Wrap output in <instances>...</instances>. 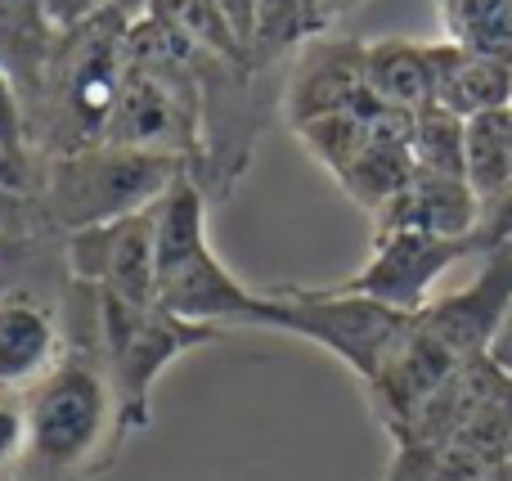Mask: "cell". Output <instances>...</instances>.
Returning a JSON list of instances; mask_svg holds the SVG:
<instances>
[{"label": "cell", "instance_id": "6da1fadb", "mask_svg": "<svg viewBox=\"0 0 512 481\" xmlns=\"http://www.w3.org/2000/svg\"><path fill=\"white\" fill-rule=\"evenodd\" d=\"M153 302L189 324H256L270 329V293L248 288L207 239V194L194 176L176 180L158 203Z\"/></svg>", "mask_w": 512, "mask_h": 481}, {"label": "cell", "instance_id": "7a4b0ae2", "mask_svg": "<svg viewBox=\"0 0 512 481\" xmlns=\"http://www.w3.org/2000/svg\"><path fill=\"white\" fill-rule=\"evenodd\" d=\"M122 414L99 356H63L27 396L32 481H86L122 446Z\"/></svg>", "mask_w": 512, "mask_h": 481}, {"label": "cell", "instance_id": "3957f363", "mask_svg": "<svg viewBox=\"0 0 512 481\" xmlns=\"http://www.w3.org/2000/svg\"><path fill=\"white\" fill-rule=\"evenodd\" d=\"M126 77V23L117 14H95L90 23L72 27L59 36L50 68H45L41 90L27 104V135L32 149L59 153L99 144L113 99Z\"/></svg>", "mask_w": 512, "mask_h": 481}, {"label": "cell", "instance_id": "277c9868", "mask_svg": "<svg viewBox=\"0 0 512 481\" xmlns=\"http://www.w3.org/2000/svg\"><path fill=\"white\" fill-rule=\"evenodd\" d=\"M194 176L185 158L144 149H117V144H86L50 158L41 171V194L36 207L50 216L59 230H90L122 216L149 212L171 194L176 180Z\"/></svg>", "mask_w": 512, "mask_h": 481}, {"label": "cell", "instance_id": "5b68a950", "mask_svg": "<svg viewBox=\"0 0 512 481\" xmlns=\"http://www.w3.org/2000/svg\"><path fill=\"white\" fill-rule=\"evenodd\" d=\"M95 324H99V365L117 396L122 432H144L153 423V387L180 356L221 342L225 329L189 324L167 315L158 302H126L113 293H95Z\"/></svg>", "mask_w": 512, "mask_h": 481}, {"label": "cell", "instance_id": "8992f818", "mask_svg": "<svg viewBox=\"0 0 512 481\" xmlns=\"http://www.w3.org/2000/svg\"><path fill=\"white\" fill-rule=\"evenodd\" d=\"M265 293H270V329L324 347L360 383H373V374L387 365V356L400 347V338L414 324V315L391 311V306L373 302V297L337 293L333 284L328 288L279 284L265 288Z\"/></svg>", "mask_w": 512, "mask_h": 481}, {"label": "cell", "instance_id": "52a82bcc", "mask_svg": "<svg viewBox=\"0 0 512 481\" xmlns=\"http://www.w3.org/2000/svg\"><path fill=\"white\" fill-rule=\"evenodd\" d=\"M481 257L477 234L472 239H441V234H423V230H387L373 234V252L351 279L333 284L337 293H355V297H373V302L391 306V311L418 315L432 302L436 279L450 266H459L463 257Z\"/></svg>", "mask_w": 512, "mask_h": 481}, {"label": "cell", "instance_id": "ba28073f", "mask_svg": "<svg viewBox=\"0 0 512 481\" xmlns=\"http://www.w3.org/2000/svg\"><path fill=\"white\" fill-rule=\"evenodd\" d=\"M68 270L77 284L126 302H153V252H158V207L108 225L68 234Z\"/></svg>", "mask_w": 512, "mask_h": 481}, {"label": "cell", "instance_id": "9c48e42d", "mask_svg": "<svg viewBox=\"0 0 512 481\" xmlns=\"http://www.w3.org/2000/svg\"><path fill=\"white\" fill-rule=\"evenodd\" d=\"M508 306H512V243L481 252L477 279L445 297H432V302L418 311V324L468 365V360L486 356V347H490V338H495L499 320L508 315Z\"/></svg>", "mask_w": 512, "mask_h": 481}, {"label": "cell", "instance_id": "30bf717a", "mask_svg": "<svg viewBox=\"0 0 512 481\" xmlns=\"http://www.w3.org/2000/svg\"><path fill=\"white\" fill-rule=\"evenodd\" d=\"M369 95L364 86V41L351 36H319L306 50H297V63L283 86V113L292 131L315 117L346 113Z\"/></svg>", "mask_w": 512, "mask_h": 481}, {"label": "cell", "instance_id": "8fae6325", "mask_svg": "<svg viewBox=\"0 0 512 481\" xmlns=\"http://www.w3.org/2000/svg\"><path fill=\"white\" fill-rule=\"evenodd\" d=\"M463 369V360L454 356L445 342H436L432 333L418 324H409V333L400 338V347L387 356V365L373 374V383H364L369 405L378 414V423L387 432H396L405 419H414L423 410V401H432L445 383Z\"/></svg>", "mask_w": 512, "mask_h": 481}, {"label": "cell", "instance_id": "7c38bea8", "mask_svg": "<svg viewBox=\"0 0 512 481\" xmlns=\"http://www.w3.org/2000/svg\"><path fill=\"white\" fill-rule=\"evenodd\" d=\"M481 221V198L463 176H436V171H418L409 185L373 216V234L387 230H423L441 234V239H472Z\"/></svg>", "mask_w": 512, "mask_h": 481}, {"label": "cell", "instance_id": "4fadbf2b", "mask_svg": "<svg viewBox=\"0 0 512 481\" xmlns=\"http://www.w3.org/2000/svg\"><path fill=\"white\" fill-rule=\"evenodd\" d=\"M63 360L59 315L27 293L0 297V392L36 387Z\"/></svg>", "mask_w": 512, "mask_h": 481}, {"label": "cell", "instance_id": "5bb4252c", "mask_svg": "<svg viewBox=\"0 0 512 481\" xmlns=\"http://www.w3.org/2000/svg\"><path fill=\"white\" fill-rule=\"evenodd\" d=\"M427 63H432V104L459 122L512 108V68L504 63L468 54L450 41H427Z\"/></svg>", "mask_w": 512, "mask_h": 481}, {"label": "cell", "instance_id": "9a60e30c", "mask_svg": "<svg viewBox=\"0 0 512 481\" xmlns=\"http://www.w3.org/2000/svg\"><path fill=\"white\" fill-rule=\"evenodd\" d=\"M59 36L63 32L45 18L36 0H0V68L18 86L23 104H32V95L41 90Z\"/></svg>", "mask_w": 512, "mask_h": 481}, {"label": "cell", "instance_id": "2e32d148", "mask_svg": "<svg viewBox=\"0 0 512 481\" xmlns=\"http://www.w3.org/2000/svg\"><path fill=\"white\" fill-rule=\"evenodd\" d=\"M364 86L391 108L423 113L432 104V63H427V41H405V36H382L364 41Z\"/></svg>", "mask_w": 512, "mask_h": 481}, {"label": "cell", "instance_id": "e0dca14e", "mask_svg": "<svg viewBox=\"0 0 512 481\" xmlns=\"http://www.w3.org/2000/svg\"><path fill=\"white\" fill-rule=\"evenodd\" d=\"M333 14L324 0H256L252 5V63L279 59V54L306 50L310 41L328 36Z\"/></svg>", "mask_w": 512, "mask_h": 481}, {"label": "cell", "instance_id": "ac0fdd59", "mask_svg": "<svg viewBox=\"0 0 512 481\" xmlns=\"http://www.w3.org/2000/svg\"><path fill=\"white\" fill-rule=\"evenodd\" d=\"M441 41L512 68V0H436Z\"/></svg>", "mask_w": 512, "mask_h": 481}, {"label": "cell", "instance_id": "d6986e66", "mask_svg": "<svg viewBox=\"0 0 512 481\" xmlns=\"http://www.w3.org/2000/svg\"><path fill=\"white\" fill-rule=\"evenodd\" d=\"M414 176V153L400 140H382V135L369 131V149L351 162V167L337 176V185L346 189L351 203H360L369 216H378L400 189Z\"/></svg>", "mask_w": 512, "mask_h": 481}, {"label": "cell", "instance_id": "ffe728a7", "mask_svg": "<svg viewBox=\"0 0 512 481\" xmlns=\"http://www.w3.org/2000/svg\"><path fill=\"white\" fill-rule=\"evenodd\" d=\"M378 113H382V99L369 90V95H364L355 108H346V113H328V117H315V122L297 126V140H301V149L337 180L364 149H369V122Z\"/></svg>", "mask_w": 512, "mask_h": 481}, {"label": "cell", "instance_id": "44dd1931", "mask_svg": "<svg viewBox=\"0 0 512 481\" xmlns=\"http://www.w3.org/2000/svg\"><path fill=\"white\" fill-rule=\"evenodd\" d=\"M463 171L468 185L481 203H490L495 194H504L512 185V126L508 108L499 113H481L472 122H463Z\"/></svg>", "mask_w": 512, "mask_h": 481}, {"label": "cell", "instance_id": "7402d4cb", "mask_svg": "<svg viewBox=\"0 0 512 481\" xmlns=\"http://www.w3.org/2000/svg\"><path fill=\"white\" fill-rule=\"evenodd\" d=\"M153 23L180 32L189 45H194V50L212 54V59L234 63V68H252V54L243 50V41L234 36L230 18L221 14V5H216V0H158Z\"/></svg>", "mask_w": 512, "mask_h": 481}, {"label": "cell", "instance_id": "603a6c76", "mask_svg": "<svg viewBox=\"0 0 512 481\" xmlns=\"http://www.w3.org/2000/svg\"><path fill=\"white\" fill-rule=\"evenodd\" d=\"M409 153H414L418 171L468 180V171H463V122L454 113H445V108L427 104L414 117V144H409Z\"/></svg>", "mask_w": 512, "mask_h": 481}, {"label": "cell", "instance_id": "cb8c5ba5", "mask_svg": "<svg viewBox=\"0 0 512 481\" xmlns=\"http://www.w3.org/2000/svg\"><path fill=\"white\" fill-rule=\"evenodd\" d=\"M0 144H5L9 153L36 158L32 135H27V104H23V95H18L14 81L5 77V68H0Z\"/></svg>", "mask_w": 512, "mask_h": 481}, {"label": "cell", "instance_id": "d4e9b609", "mask_svg": "<svg viewBox=\"0 0 512 481\" xmlns=\"http://www.w3.org/2000/svg\"><path fill=\"white\" fill-rule=\"evenodd\" d=\"M27 464V405L0 396V477Z\"/></svg>", "mask_w": 512, "mask_h": 481}, {"label": "cell", "instance_id": "484cf974", "mask_svg": "<svg viewBox=\"0 0 512 481\" xmlns=\"http://www.w3.org/2000/svg\"><path fill=\"white\" fill-rule=\"evenodd\" d=\"M0 185L9 194H23V198H36L41 194V171H36V158H23V153H9L0 144Z\"/></svg>", "mask_w": 512, "mask_h": 481}, {"label": "cell", "instance_id": "4316f807", "mask_svg": "<svg viewBox=\"0 0 512 481\" xmlns=\"http://www.w3.org/2000/svg\"><path fill=\"white\" fill-rule=\"evenodd\" d=\"M36 5L45 9V18H50L59 32H72V27L90 23L95 14H104V0H36Z\"/></svg>", "mask_w": 512, "mask_h": 481}, {"label": "cell", "instance_id": "83f0119b", "mask_svg": "<svg viewBox=\"0 0 512 481\" xmlns=\"http://www.w3.org/2000/svg\"><path fill=\"white\" fill-rule=\"evenodd\" d=\"M32 212H36V198L9 194V189L0 185V230L27 239V230H32Z\"/></svg>", "mask_w": 512, "mask_h": 481}, {"label": "cell", "instance_id": "f1b7e54d", "mask_svg": "<svg viewBox=\"0 0 512 481\" xmlns=\"http://www.w3.org/2000/svg\"><path fill=\"white\" fill-rule=\"evenodd\" d=\"M486 360H490V365H495V369H504V374L512 378V306H508V315H504V320H499L495 338H490Z\"/></svg>", "mask_w": 512, "mask_h": 481}, {"label": "cell", "instance_id": "f546056e", "mask_svg": "<svg viewBox=\"0 0 512 481\" xmlns=\"http://www.w3.org/2000/svg\"><path fill=\"white\" fill-rule=\"evenodd\" d=\"M104 9L122 18L126 27H135V23H149L153 9H158V0H104Z\"/></svg>", "mask_w": 512, "mask_h": 481}, {"label": "cell", "instance_id": "4dcf8cb0", "mask_svg": "<svg viewBox=\"0 0 512 481\" xmlns=\"http://www.w3.org/2000/svg\"><path fill=\"white\" fill-rule=\"evenodd\" d=\"M23 248H27V239H18V234H5V230H0V261H14Z\"/></svg>", "mask_w": 512, "mask_h": 481}, {"label": "cell", "instance_id": "1f68e13d", "mask_svg": "<svg viewBox=\"0 0 512 481\" xmlns=\"http://www.w3.org/2000/svg\"><path fill=\"white\" fill-rule=\"evenodd\" d=\"M324 5H328V14H333V23H337V18L355 14V9H360V5H369V0H324Z\"/></svg>", "mask_w": 512, "mask_h": 481}, {"label": "cell", "instance_id": "d6a6232c", "mask_svg": "<svg viewBox=\"0 0 512 481\" xmlns=\"http://www.w3.org/2000/svg\"><path fill=\"white\" fill-rule=\"evenodd\" d=\"M508 126H512V108H508Z\"/></svg>", "mask_w": 512, "mask_h": 481}]
</instances>
